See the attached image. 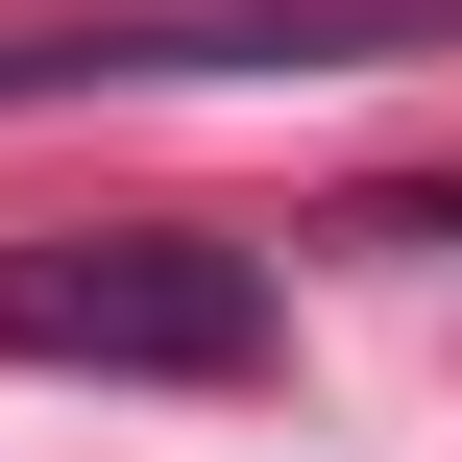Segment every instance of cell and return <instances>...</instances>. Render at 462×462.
Instances as JSON below:
<instances>
[{
	"label": "cell",
	"instance_id": "1",
	"mask_svg": "<svg viewBox=\"0 0 462 462\" xmlns=\"http://www.w3.org/2000/svg\"><path fill=\"white\" fill-rule=\"evenodd\" d=\"M0 365L244 390V365H268V268H244L219 219H49V244H0Z\"/></svg>",
	"mask_w": 462,
	"mask_h": 462
},
{
	"label": "cell",
	"instance_id": "2",
	"mask_svg": "<svg viewBox=\"0 0 462 462\" xmlns=\"http://www.w3.org/2000/svg\"><path fill=\"white\" fill-rule=\"evenodd\" d=\"M365 244H462V195H365Z\"/></svg>",
	"mask_w": 462,
	"mask_h": 462
}]
</instances>
